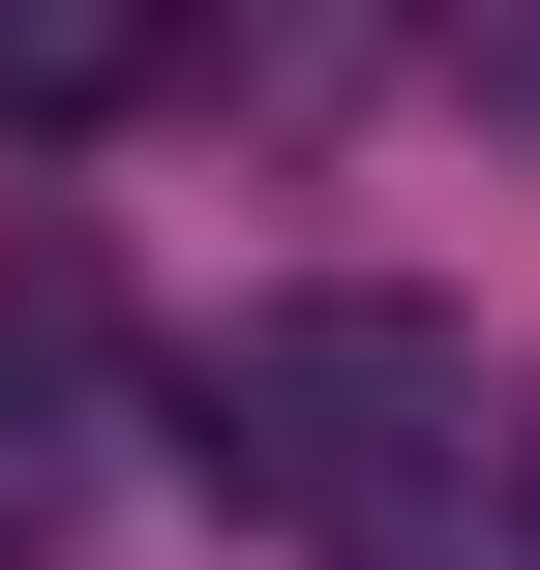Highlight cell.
Segmentation results:
<instances>
[{"label": "cell", "mask_w": 540, "mask_h": 570, "mask_svg": "<svg viewBox=\"0 0 540 570\" xmlns=\"http://www.w3.org/2000/svg\"><path fill=\"white\" fill-rule=\"evenodd\" d=\"M180 30H210V0H0V120H60V150H90V120H150V90H180Z\"/></svg>", "instance_id": "2"}, {"label": "cell", "mask_w": 540, "mask_h": 570, "mask_svg": "<svg viewBox=\"0 0 540 570\" xmlns=\"http://www.w3.org/2000/svg\"><path fill=\"white\" fill-rule=\"evenodd\" d=\"M511 481H540V421H511Z\"/></svg>", "instance_id": "5"}, {"label": "cell", "mask_w": 540, "mask_h": 570, "mask_svg": "<svg viewBox=\"0 0 540 570\" xmlns=\"http://www.w3.org/2000/svg\"><path fill=\"white\" fill-rule=\"evenodd\" d=\"M180 451H210L271 541H331V570H451V481H481V331H451V301H391V271L240 301V331H210V391H180Z\"/></svg>", "instance_id": "1"}, {"label": "cell", "mask_w": 540, "mask_h": 570, "mask_svg": "<svg viewBox=\"0 0 540 570\" xmlns=\"http://www.w3.org/2000/svg\"><path fill=\"white\" fill-rule=\"evenodd\" d=\"M481 120H511V150H540V0H481Z\"/></svg>", "instance_id": "4"}, {"label": "cell", "mask_w": 540, "mask_h": 570, "mask_svg": "<svg viewBox=\"0 0 540 570\" xmlns=\"http://www.w3.org/2000/svg\"><path fill=\"white\" fill-rule=\"evenodd\" d=\"M60 511H90V481H60V421L0 391V570H60Z\"/></svg>", "instance_id": "3"}]
</instances>
